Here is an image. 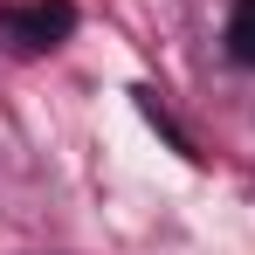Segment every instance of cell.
I'll return each instance as SVG.
<instances>
[{
	"mask_svg": "<svg viewBox=\"0 0 255 255\" xmlns=\"http://www.w3.org/2000/svg\"><path fill=\"white\" fill-rule=\"evenodd\" d=\"M69 28H76V7L69 0H35V7H7L0 14V42L21 48V55H42V48L69 42Z\"/></svg>",
	"mask_w": 255,
	"mask_h": 255,
	"instance_id": "cell-1",
	"label": "cell"
},
{
	"mask_svg": "<svg viewBox=\"0 0 255 255\" xmlns=\"http://www.w3.org/2000/svg\"><path fill=\"white\" fill-rule=\"evenodd\" d=\"M228 55L255 69V0H235V14H228Z\"/></svg>",
	"mask_w": 255,
	"mask_h": 255,
	"instance_id": "cell-2",
	"label": "cell"
}]
</instances>
